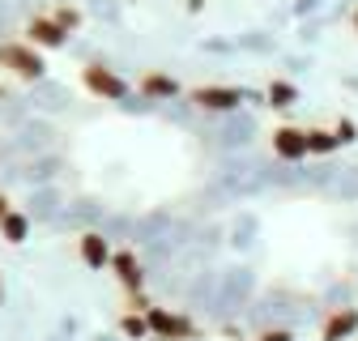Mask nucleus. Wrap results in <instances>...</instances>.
<instances>
[{"mask_svg":"<svg viewBox=\"0 0 358 341\" xmlns=\"http://www.w3.org/2000/svg\"><path fill=\"white\" fill-rule=\"evenodd\" d=\"M358 333V307H337L320 324V341H350Z\"/></svg>","mask_w":358,"mask_h":341,"instance_id":"nucleus-6","label":"nucleus"},{"mask_svg":"<svg viewBox=\"0 0 358 341\" xmlns=\"http://www.w3.org/2000/svg\"><path fill=\"white\" fill-rule=\"evenodd\" d=\"M111 247H107V239L99 235V231H85L81 235V261L90 265V269H103V265H111Z\"/></svg>","mask_w":358,"mask_h":341,"instance_id":"nucleus-9","label":"nucleus"},{"mask_svg":"<svg viewBox=\"0 0 358 341\" xmlns=\"http://www.w3.org/2000/svg\"><path fill=\"white\" fill-rule=\"evenodd\" d=\"M333 137H337L341 145H354V141H358V124H354L350 115H341V119L333 124Z\"/></svg>","mask_w":358,"mask_h":341,"instance_id":"nucleus-15","label":"nucleus"},{"mask_svg":"<svg viewBox=\"0 0 358 341\" xmlns=\"http://www.w3.org/2000/svg\"><path fill=\"white\" fill-rule=\"evenodd\" d=\"M307 150L324 158V154H337V150H341V141L333 137V128H307Z\"/></svg>","mask_w":358,"mask_h":341,"instance_id":"nucleus-12","label":"nucleus"},{"mask_svg":"<svg viewBox=\"0 0 358 341\" xmlns=\"http://www.w3.org/2000/svg\"><path fill=\"white\" fill-rule=\"evenodd\" d=\"M264 99H268V107H278V111H286V107H294L299 103V90L290 81H268V90H264Z\"/></svg>","mask_w":358,"mask_h":341,"instance_id":"nucleus-11","label":"nucleus"},{"mask_svg":"<svg viewBox=\"0 0 358 341\" xmlns=\"http://www.w3.org/2000/svg\"><path fill=\"white\" fill-rule=\"evenodd\" d=\"M0 68H9L22 81H34V77H43V56L34 48H26V43H0Z\"/></svg>","mask_w":358,"mask_h":341,"instance_id":"nucleus-1","label":"nucleus"},{"mask_svg":"<svg viewBox=\"0 0 358 341\" xmlns=\"http://www.w3.org/2000/svg\"><path fill=\"white\" fill-rule=\"evenodd\" d=\"M120 328H124V337H132V341L150 337V320H145V316H137V312H128V316L120 320Z\"/></svg>","mask_w":358,"mask_h":341,"instance_id":"nucleus-14","label":"nucleus"},{"mask_svg":"<svg viewBox=\"0 0 358 341\" xmlns=\"http://www.w3.org/2000/svg\"><path fill=\"white\" fill-rule=\"evenodd\" d=\"M354 34H358V9H354Z\"/></svg>","mask_w":358,"mask_h":341,"instance_id":"nucleus-19","label":"nucleus"},{"mask_svg":"<svg viewBox=\"0 0 358 341\" xmlns=\"http://www.w3.org/2000/svg\"><path fill=\"white\" fill-rule=\"evenodd\" d=\"M56 22H60V30L69 34V30L81 26V13H77V9H56Z\"/></svg>","mask_w":358,"mask_h":341,"instance_id":"nucleus-16","label":"nucleus"},{"mask_svg":"<svg viewBox=\"0 0 358 341\" xmlns=\"http://www.w3.org/2000/svg\"><path fill=\"white\" fill-rule=\"evenodd\" d=\"M256 341H294V333L290 328H260Z\"/></svg>","mask_w":358,"mask_h":341,"instance_id":"nucleus-17","label":"nucleus"},{"mask_svg":"<svg viewBox=\"0 0 358 341\" xmlns=\"http://www.w3.org/2000/svg\"><path fill=\"white\" fill-rule=\"evenodd\" d=\"M111 269H115V277H120V286H124V290H132V294H137V290L145 286V273H141V261H137V256H132V252H115V256H111Z\"/></svg>","mask_w":358,"mask_h":341,"instance_id":"nucleus-7","label":"nucleus"},{"mask_svg":"<svg viewBox=\"0 0 358 341\" xmlns=\"http://www.w3.org/2000/svg\"><path fill=\"white\" fill-rule=\"evenodd\" d=\"M141 94L145 99H175L179 94V81L166 77V73H145L141 77Z\"/></svg>","mask_w":358,"mask_h":341,"instance_id":"nucleus-10","label":"nucleus"},{"mask_svg":"<svg viewBox=\"0 0 358 341\" xmlns=\"http://www.w3.org/2000/svg\"><path fill=\"white\" fill-rule=\"evenodd\" d=\"M0 298H5V286H0Z\"/></svg>","mask_w":358,"mask_h":341,"instance_id":"nucleus-20","label":"nucleus"},{"mask_svg":"<svg viewBox=\"0 0 358 341\" xmlns=\"http://www.w3.org/2000/svg\"><path fill=\"white\" fill-rule=\"evenodd\" d=\"M243 99L248 94L235 90V85H196V90H192V103L205 107V111H235Z\"/></svg>","mask_w":358,"mask_h":341,"instance_id":"nucleus-3","label":"nucleus"},{"mask_svg":"<svg viewBox=\"0 0 358 341\" xmlns=\"http://www.w3.org/2000/svg\"><path fill=\"white\" fill-rule=\"evenodd\" d=\"M273 154H278L282 162L311 158V150H307V128H294V124H282V128H273Z\"/></svg>","mask_w":358,"mask_h":341,"instance_id":"nucleus-4","label":"nucleus"},{"mask_svg":"<svg viewBox=\"0 0 358 341\" xmlns=\"http://www.w3.org/2000/svg\"><path fill=\"white\" fill-rule=\"evenodd\" d=\"M9 213H13V209H9V196H5V192H0V222H5V218H9Z\"/></svg>","mask_w":358,"mask_h":341,"instance_id":"nucleus-18","label":"nucleus"},{"mask_svg":"<svg viewBox=\"0 0 358 341\" xmlns=\"http://www.w3.org/2000/svg\"><path fill=\"white\" fill-rule=\"evenodd\" d=\"M26 231H30V222L22 218V213H9V218L0 222V235H5L9 243H22V239H26Z\"/></svg>","mask_w":358,"mask_h":341,"instance_id":"nucleus-13","label":"nucleus"},{"mask_svg":"<svg viewBox=\"0 0 358 341\" xmlns=\"http://www.w3.org/2000/svg\"><path fill=\"white\" fill-rule=\"evenodd\" d=\"M145 320H150V337H162V341H192L196 337V324L188 316L166 312V307H150Z\"/></svg>","mask_w":358,"mask_h":341,"instance_id":"nucleus-2","label":"nucleus"},{"mask_svg":"<svg viewBox=\"0 0 358 341\" xmlns=\"http://www.w3.org/2000/svg\"><path fill=\"white\" fill-rule=\"evenodd\" d=\"M81 77H85V90H90V94H99V99H111V103H120V99L128 94L124 77H115V73H111V68H103V64H90Z\"/></svg>","mask_w":358,"mask_h":341,"instance_id":"nucleus-5","label":"nucleus"},{"mask_svg":"<svg viewBox=\"0 0 358 341\" xmlns=\"http://www.w3.org/2000/svg\"><path fill=\"white\" fill-rule=\"evenodd\" d=\"M26 34H30L34 48H60V43H64V30H60L56 17H30Z\"/></svg>","mask_w":358,"mask_h":341,"instance_id":"nucleus-8","label":"nucleus"}]
</instances>
